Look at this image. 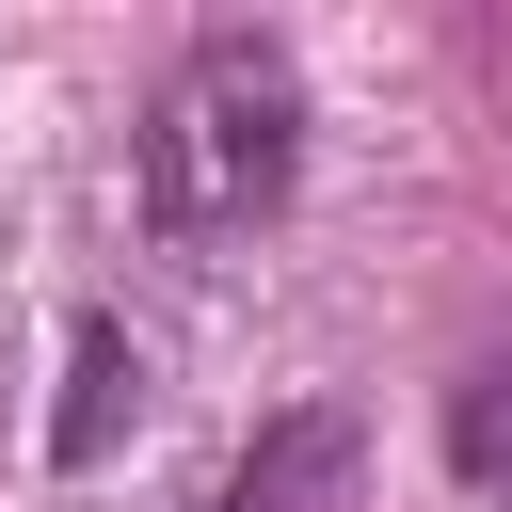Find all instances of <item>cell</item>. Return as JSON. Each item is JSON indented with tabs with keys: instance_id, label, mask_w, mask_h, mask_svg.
I'll list each match as a JSON object with an SVG mask.
<instances>
[{
	"instance_id": "cell-1",
	"label": "cell",
	"mask_w": 512,
	"mask_h": 512,
	"mask_svg": "<svg viewBox=\"0 0 512 512\" xmlns=\"http://www.w3.org/2000/svg\"><path fill=\"white\" fill-rule=\"evenodd\" d=\"M304 176V80L272 32H208L176 48V80L144 96V224L160 240H256Z\"/></svg>"
},
{
	"instance_id": "cell-2",
	"label": "cell",
	"mask_w": 512,
	"mask_h": 512,
	"mask_svg": "<svg viewBox=\"0 0 512 512\" xmlns=\"http://www.w3.org/2000/svg\"><path fill=\"white\" fill-rule=\"evenodd\" d=\"M352 480H368V432L320 400V416H272L256 448H240V480H224V512H352Z\"/></svg>"
},
{
	"instance_id": "cell-3",
	"label": "cell",
	"mask_w": 512,
	"mask_h": 512,
	"mask_svg": "<svg viewBox=\"0 0 512 512\" xmlns=\"http://www.w3.org/2000/svg\"><path fill=\"white\" fill-rule=\"evenodd\" d=\"M128 416H144V336H128V320H80L48 448H64V464H112V432H128Z\"/></svg>"
},
{
	"instance_id": "cell-4",
	"label": "cell",
	"mask_w": 512,
	"mask_h": 512,
	"mask_svg": "<svg viewBox=\"0 0 512 512\" xmlns=\"http://www.w3.org/2000/svg\"><path fill=\"white\" fill-rule=\"evenodd\" d=\"M448 480L464 496H512V352H464L448 368Z\"/></svg>"
}]
</instances>
